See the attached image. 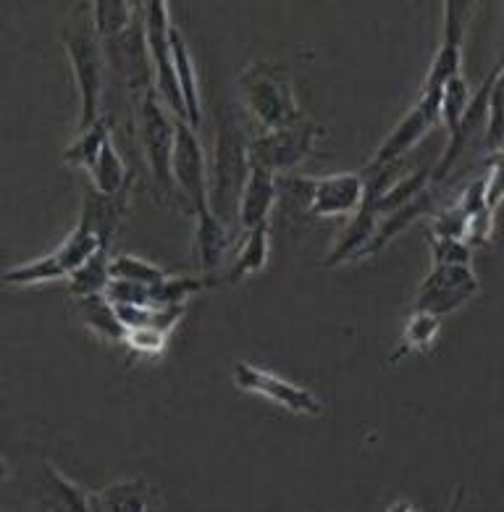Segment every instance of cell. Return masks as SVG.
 <instances>
[{
    "mask_svg": "<svg viewBox=\"0 0 504 512\" xmlns=\"http://www.w3.org/2000/svg\"><path fill=\"white\" fill-rule=\"evenodd\" d=\"M124 197H103L95 195L87 197L82 205V216L74 232L63 239V245L56 247L53 253L45 258H37L24 266L8 268L3 281L8 287H32L42 281L69 279L77 268H82L92 255L111 245V237L124 216Z\"/></svg>",
    "mask_w": 504,
    "mask_h": 512,
    "instance_id": "6da1fadb",
    "label": "cell"
},
{
    "mask_svg": "<svg viewBox=\"0 0 504 512\" xmlns=\"http://www.w3.org/2000/svg\"><path fill=\"white\" fill-rule=\"evenodd\" d=\"M63 45L69 50L74 79H77L82 113H79V134L92 129L100 121V100H103V74L105 58L100 53V40L82 6L71 14L69 24L63 27Z\"/></svg>",
    "mask_w": 504,
    "mask_h": 512,
    "instance_id": "7a4b0ae2",
    "label": "cell"
},
{
    "mask_svg": "<svg viewBox=\"0 0 504 512\" xmlns=\"http://www.w3.org/2000/svg\"><path fill=\"white\" fill-rule=\"evenodd\" d=\"M213 169H210V211L221 221H229L231 211L239 208L242 190L250 176V140L239 129L231 113H221L218 119Z\"/></svg>",
    "mask_w": 504,
    "mask_h": 512,
    "instance_id": "3957f363",
    "label": "cell"
},
{
    "mask_svg": "<svg viewBox=\"0 0 504 512\" xmlns=\"http://www.w3.org/2000/svg\"><path fill=\"white\" fill-rule=\"evenodd\" d=\"M237 90L245 100L247 111L266 127V132L292 127L302 121L292 82L281 69H273L268 64L250 66L239 74Z\"/></svg>",
    "mask_w": 504,
    "mask_h": 512,
    "instance_id": "277c9868",
    "label": "cell"
},
{
    "mask_svg": "<svg viewBox=\"0 0 504 512\" xmlns=\"http://www.w3.org/2000/svg\"><path fill=\"white\" fill-rule=\"evenodd\" d=\"M140 140L145 161L155 187L171 200L179 197L174 184V148H176V119L166 111L158 92H145L140 103Z\"/></svg>",
    "mask_w": 504,
    "mask_h": 512,
    "instance_id": "5b68a950",
    "label": "cell"
},
{
    "mask_svg": "<svg viewBox=\"0 0 504 512\" xmlns=\"http://www.w3.org/2000/svg\"><path fill=\"white\" fill-rule=\"evenodd\" d=\"M171 22H168V6L161 0L145 3V40L155 71V92L174 119L187 121V106H184L179 79H176L174 48H171ZM189 124V121H187Z\"/></svg>",
    "mask_w": 504,
    "mask_h": 512,
    "instance_id": "8992f818",
    "label": "cell"
},
{
    "mask_svg": "<svg viewBox=\"0 0 504 512\" xmlns=\"http://www.w3.org/2000/svg\"><path fill=\"white\" fill-rule=\"evenodd\" d=\"M174 184L179 197H184L189 211L200 213L210 208V176L203 145L197 140L195 127L176 119V148H174Z\"/></svg>",
    "mask_w": 504,
    "mask_h": 512,
    "instance_id": "52a82bcc",
    "label": "cell"
},
{
    "mask_svg": "<svg viewBox=\"0 0 504 512\" xmlns=\"http://www.w3.org/2000/svg\"><path fill=\"white\" fill-rule=\"evenodd\" d=\"M478 276L473 274L470 263H434L431 274L420 284V292L415 297V310L431 313V316H447L455 313L460 305L478 295Z\"/></svg>",
    "mask_w": 504,
    "mask_h": 512,
    "instance_id": "ba28073f",
    "label": "cell"
},
{
    "mask_svg": "<svg viewBox=\"0 0 504 512\" xmlns=\"http://www.w3.org/2000/svg\"><path fill=\"white\" fill-rule=\"evenodd\" d=\"M315 137H318V127L305 119L300 124H292V127L273 129V132L260 134V137H252L250 163L271 171V174L294 169L297 163H302L313 153Z\"/></svg>",
    "mask_w": 504,
    "mask_h": 512,
    "instance_id": "9c48e42d",
    "label": "cell"
},
{
    "mask_svg": "<svg viewBox=\"0 0 504 512\" xmlns=\"http://www.w3.org/2000/svg\"><path fill=\"white\" fill-rule=\"evenodd\" d=\"M441 95H444V90L423 95L418 106L407 113L405 119L392 129V134L386 137L368 169H384V166L405 161V155L441 121Z\"/></svg>",
    "mask_w": 504,
    "mask_h": 512,
    "instance_id": "30bf717a",
    "label": "cell"
},
{
    "mask_svg": "<svg viewBox=\"0 0 504 512\" xmlns=\"http://www.w3.org/2000/svg\"><path fill=\"white\" fill-rule=\"evenodd\" d=\"M234 384L242 389V392H252L266 397V400L276 402L279 407H284L287 413L294 415H321L323 405L321 400L310 394L308 389L292 384V381L281 379L276 373H268L258 365L250 363H237L234 368Z\"/></svg>",
    "mask_w": 504,
    "mask_h": 512,
    "instance_id": "8fae6325",
    "label": "cell"
},
{
    "mask_svg": "<svg viewBox=\"0 0 504 512\" xmlns=\"http://www.w3.org/2000/svg\"><path fill=\"white\" fill-rule=\"evenodd\" d=\"M365 200L363 174H336L310 179L308 211L315 218L355 216Z\"/></svg>",
    "mask_w": 504,
    "mask_h": 512,
    "instance_id": "7c38bea8",
    "label": "cell"
},
{
    "mask_svg": "<svg viewBox=\"0 0 504 512\" xmlns=\"http://www.w3.org/2000/svg\"><path fill=\"white\" fill-rule=\"evenodd\" d=\"M465 16H468L465 3H444V43H441V50L436 53L434 64H431L423 92H441L447 87V82L460 77Z\"/></svg>",
    "mask_w": 504,
    "mask_h": 512,
    "instance_id": "4fadbf2b",
    "label": "cell"
},
{
    "mask_svg": "<svg viewBox=\"0 0 504 512\" xmlns=\"http://www.w3.org/2000/svg\"><path fill=\"white\" fill-rule=\"evenodd\" d=\"M195 218L197 266H200V279H203L205 287H208L213 281L224 279V266L231 250V234L226 221H221L210 208L200 211Z\"/></svg>",
    "mask_w": 504,
    "mask_h": 512,
    "instance_id": "5bb4252c",
    "label": "cell"
},
{
    "mask_svg": "<svg viewBox=\"0 0 504 512\" xmlns=\"http://www.w3.org/2000/svg\"><path fill=\"white\" fill-rule=\"evenodd\" d=\"M276 195H279L276 176L271 171L260 169V166H252L237 208V218L245 232H250L255 226L268 224V213H271L273 203H276Z\"/></svg>",
    "mask_w": 504,
    "mask_h": 512,
    "instance_id": "9a60e30c",
    "label": "cell"
},
{
    "mask_svg": "<svg viewBox=\"0 0 504 512\" xmlns=\"http://www.w3.org/2000/svg\"><path fill=\"white\" fill-rule=\"evenodd\" d=\"M42 494L50 512H111L100 502V494H90L66 476H61L53 465H45L42 476Z\"/></svg>",
    "mask_w": 504,
    "mask_h": 512,
    "instance_id": "2e32d148",
    "label": "cell"
},
{
    "mask_svg": "<svg viewBox=\"0 0 504 512\" xmlns=\"http://www.w3.org/2000/svg\"><path fill=\"white\" fill-rule=\"evenodd\" d=\"M95 184V192L103 197H121L126 195V187H129V174H126V166L121 161L119 150L113 145L111 134L105 137L103 145L98 150V158L92 163V169L87 171Z\"/></svg>",
    "mask_w": 504,
    "mask_h": 512,
    "instance_id": "e0dca14e",
    "label": "cell"
},
{
    "mask_svg": "<svg viewBox=\"0 0 504 512\" xmlns=\"http://www.w3.org/2000/svg\"><path fill=\"white\" fill-rule=\"evenodd\" d=\"M266 263H268V224H263L250 229V232H245V237H242V242H239L237 247V255H234V260H231V266L224 274V279L231 281V284H237V281H242L245 276L263 271Z\"/></svg>",
    "mask_w": 504,
    "mask_h": 512,
    "instance_id": "ac0fdd59",
    "label": "cell"
},
{
    "mask_svg": "<svg viewBox=\"0 0 504 512\" xmlns=\"http://www.w3.org/2000/svg\"><path fill=\"white\" fill-rule=\"evenodd\" d=\"M171 48H174V64H176V79H179V90H182L184 106H187V121L189 127H200V87H197V74L195 64H192V56H189V48L184 43V37L179 29H171Z\"/></svg>",
    "mask_w": 504,
    "mask_h": 512,
    "instance_id": "d6986e66",
    "label": "cell"
},
{
    "mask_svg": "<svg viewBox=\"0 0 504 512\" xmlns=\"http://www.w3.org/2000/svg\"><path fill=\"white\" fill-rule=\"evenodd\" d=\"M142 16L140 3H124V0H98L92 3V24L100 40H113L132 29Z\"/></svg>",
    "mask_w": 504,
    "mask_h": 512,
    "instance_id": "ffe728a7",
    "label": "cell"
},
{
    "mask_svg": "<svg viewBox=\"0 0 504 512\" xmlns=\"http://www.w3.org/2000/svg\"><path fill=\"white\" fill-rule=\"evenodd\" d=\"M79 310H82L84 323L90 326L100 339L113 344H124L126 326L121 323L119 313L113 308V302L105 295H92L79 300Z\"/></svg>",
    "mask_w": 504,
    "mask_h": 512,
    "instance_id": "44dd1931",
    "label": "cell"
},
{
    "mask_svg": "<svg viewBox=\"0 0 504 512\" xmlns=\"http://www.w3.org/2000/svg\"><path fill=\"white\" fill-rule=\"evenodd\" d=\"M119 313L121 323L126 331L132 329H147L161 331V334H171L174 326L182 321L187 305H174V308H137V305H113Z\"/></svg>",
    "mask_w": 504,
    "mask_h": 512,
    "instance_id": "7402d4cb",
    "label": "cell"
},
{
    "mask_svg": "<svg viewBox=\"0 0 504 512\" xmlns=\"http://www.w3.org/2000/svg\"><path fill=\"white\" fill-rule=\"evenodd\" d=\"M111 284V258H108V247L98 250L82 268H77L69 276V292L74 297H92L105 295V287Z\"/></svg>",
    "mask_w": 504,
    "mask_h": 512,
    "instance_id": "603a6c76",
    "label": "cell"
},
{
    "mask_svg": "<svg viewBox=\"0 0 504 512\" xmlns=\"http://www.w3.org/2000/svg\"><path fill=\"white\" fill-rule=\"evenodd\" d=\"M100 502L111 512H150L153 489L145 481H119L108 489L98 491Z\"/></svg>",
    "mask_w": 504,
    "mask_h": 512,
    "instance_id": "cb8c5ba5",
    "label": "cell"
},
{
    "mask_svg": "<svg viewBox=\"0 0 504 512\" xmlns=\"http://www.w3.org/2000/svg\"><path fill=\"white\" fill-rule=\"evenodd\" d=\"M436 334H439V318L431 316V313H423V310H415L410 321L405 326V334H402V347L394 352V358H405L410 352H426L431 350V344L436 342Z\"/></svg>",
    "mask_w": 504,
    "mask_h": 512,
    "instance_id": "d4e9b609",
    "label": "cell"
},
{
    "mask_svg": "<svg viewBox=\"0 0 504 512\" xmlns=\"http://www.w3.org/2000/svg\"><path fill=\"white\" fill-rule=\"evenodd\" d=\"M111 279L132 281V284H161L168 279V274L161 266H155L150 260L134 258V255H116L111 258Z\"/></svg>",
    "mask_w": 504,
    "mask_h": 512,
    "instance_id": "484cf974",
    "label": "cell"
},
{
    "mask_svg": "<svg viewBox=\"0 0 504 512\" xmlns=\"http://www.w3.org/2000/svg\"><path fill=\"white\" fill-rule=\"evenodd\" d=\"M468 106L470 98L465 79L455 77L452 82H447L444 95H441V121H444V127H447V134L455 132L457 124H460L462 116H465V111H468Z\"/></svg>",
    "mask_w": 504,
    "mask_h": 512,
    "instance_id": "4316f807",
    "label": "cell"
},
{
    "mask_svg": "<svg viewBox=\"0 0 504 512\" xmlns=\"http://www.w3.org/2000/svg\"><path fill=\"white\" fill-rule=\"evenodd\" d=\"M483 197L491 211L504 200V148L494 150L489 158V176L483 182Z\"/></svg>",
    "mask_w": 504,
    "mask_h": 512,
    "instance_id": "83f0119b",
    "label": "cell"
},
{
    "mask_svg": "<svg viewBox=\"0 0 504 512\" xmlns=\"http://www.w3.org/2000/svg\"><path fill=\"white\" fill-rule=\"evenodd\" d=\"M166 339L168 334H161V331H147V329H132L126 331L124 344L129 350L142 352V355H161L166 350Z\"/></svg>",
    "mask_w": 504,
    "mask_h": 512,
    "instance_id": "f1b7e54d",
    "label": "cell"
},
{
    "mask_svg": "<svg viewBox=\"0 0 504 512\" xmlns=\"http://www.w3.org/2000/svg\"><path fill=\"white\" fill-rule=\"evenodd\" d=\"M431 237V250H434V263H470V247L460 239H441L428 234Z\"/></svg>",
    "mask_w": 504,
    "mask_h": 512,
    "instance_id": "f546056e",
    "label": "cell"
},
{
    "mask_svg": "<svg viewBox=\"0 0 504 512\" xmlns=\"http://www.w3.org/2000/svg\"><path fill=\"white\" fill-rule=\"evenodd\" d=\"M389 512H418L410 502H397V505L389 507Z\"/></svg>",
    "mask_w": 504,
    "mask_h": 512,
    "instance_id": "4dcf8cb0",
    "label": "cell"
},
{
    "mask_svg": "<svg viewBox=\"0 0 504 512\" xmlns=\"http://www.w3.org/2000/svg\"><path fill=\"white\" fill-rule=\"evenodd\" d=\"M150 512H158V510H155V507H153V510H150Z\"/></svg>",
    "mask_w": 504,
    "mask_h": 512,
    "instance_id": "1f68e13d",
    "label": "cell"
}]
</instances>
